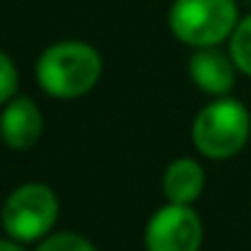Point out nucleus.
Returning <instances> with one entry per match:
<instances>
[{
    "label": "nucleus",
    "instance_id": "1a4fd4ad",
    "mask_svg": "<svg viewBox=\"0 0 251 251\" xmlns=\"http://www.w3.org/2000/svg\"><path fill=\"white\" fill-rule=\"evenodd\" d=\"M229 54H232L238 71L251 78V14L235 25L232 35H229Z\"/></svg>",
    "mask_w": 251,
    "mask_h": 251
},
{
    "label": "nucleus",
    "instance_id": "20e7f679",
    "mask_svg": "<svg viewBox=\"0 0 251 251\" xmlns=\"http://www.w3.org/2000/svg\"><path fill=\"white\" fill-rule=\"evenodd\" d=\"M60 202L57 195L46 184H22L6 197L0 222L11 238L22 240H38L54 227Z\"/></svg>",
    "mask_w": 251,
    "mask_h": 251
},
{
    "label": "nucleus",
    "instance_id": "423d86ee",
    "mask_svg": "<svg viewBox=\"0 0 251 251\" xmlns=\"http://www.w3.org/2000/svg\"><path fill=\"white\" fill-rule=\"evenodd\" d=\"M44 135V114L38 103L25 95L11 98L0 111V138L8 149L27 151Z\"/></svg>",
    "mask_w": 251,
    "mask_h": 251
},
{
    "label": "nucleus",
    "instance_id": "f257e3e1",
    "mask_svg": "<svg viewBox=\"0 0 251 251\" xmlns=\"http://www.w3.org/2000/svg\"><path fill=\"white\" fill-rule=\"evenodd\" d=\"M103 76L98 49L84 41H60L41 51L35 78L41 89L57 100H76L89 95Z\"/></svg>",
    "mask_w": 251,
    "mask_h": 251
},
{
    "label": "nucleus",
    "instance_id": "f03ea898",
    "mask_svg": "<svg viewBox=\"0 0 251 251\" xmlns=\"http://www.w3.org/2000/svg\"><path fill=\"white\" fill-rule=\"evenodd\" d=\"M251 116L240 100L216 98L197 111L192 125V143L208 159H229L249 143Z\"/></svg>",
    "mask_w": 251,
    "mask_h": 251
},
{
    "label": "nucleus",
    "instance_id": "f8f14e48",
    "mask_svg": "<svg viewBox=\"0 0 251 251\" xmlns=\"http://www.w3.org/2000/svg\"><path fill=\"white\" fill-rule=\"evenodd\" d=\"M19 243H22V240H17V238H14V240H8V238H0V251H25Z\"/></svg>",
    "mask_w": 251,
    "mask_h": 251
},
{
    "label": "nucleus",
    "instance_id": "9d476101",
    "mask_svg": "<svg viewBox=\"0 0 251 251\" xmlns=\"http://www.w3.org/2000/svg\"><path fill=\"white\" fill-rule=\"evenodd\" d=\"M17 87H19V73L14 60L0 49V105H6L11 98H17Z\"/></svg>",
    "mask_w": 251,
    "mask_h": 251
},
{
    "label": "nucleus",
    "instance_id": "39448f33",
    "mask_svg": "<svg viewBox=\"0 0 251 251\" xmlns=\"http://www.w3.org/2000/svg\"><path fill=\"white\" fill-rule=\"evenodd\" d=\"M202 243V222L189 205L159 208L146 224V251H197Z\"/></svg>",
    "mask_w": 251,
    "mask_h": 251
},
{
    "label": "nucleus",
    "instance_id": "0eeeda50",
    "mask_svg": "<svg viewBox=\"0 0 251 251\" xmlns=\"http://www.w3.org/2000/svg\"><path fill=\"white\" fill-rule=\"evenodd\" d=\"M235 73H238V65L232 54H224L219 46H202L189 57V76L195 87L213 98L229 95V89L235 87Z\"/></svg>",
    "mask_w": 251,
    "mask_h": 251
},
{
    "label": "nucleus",
    "instance_id": "7ed1b4c3",
    "mask_svg": "<svg viewBox=\"0 0 251 251\" xmlns=\"http://www.w3.org/2000/svg\"><path fill=\"white\" fill-rule=\"evenodd\" d=\"M238 22L235 0H173L168 14L170 33L192 49L219 46Z\"/></svg>",
    "mask_w": 251,
    "mask_h": 251
},
{
    "label": "nucleus",
    "instance_id": "6e6552de",
    "mask_svg": "<svg viewBox=\"0 0 251 251\" xmlns=\"http://www.w3.org/2000/svg\"><path fill=\"white\" fill-rule=\"evenodd\" d=\"M202 186H205V173H202V165L195 162L189 157L173 159L168 165L162 176V189L165 197L170 202H178V205H192V202L200 197Z\"/></svg>",
    "mask_w": 251,
    "mask_h": 251
},
{
    "label": "nucleus",
    "instance_id": "9b49d317",
    "mask_svg": "<svg viewBox=\"0 0 251 251\" xmlns=\"http://www.w3.org/2000/svg\"><path fill=\"white\" fill-rule=\"evenodd\" d=\"M38 251H98V249H95L87 238H81V235L60 232V235L46 238L44 243L38 246Z\"/></svg>",
    "mask_w": 251,
    "mask_h": 251
}]
</instances>
